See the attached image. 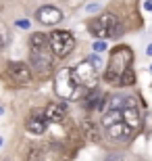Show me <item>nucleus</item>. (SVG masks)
<instances>
[{
  "label": "nucleus",
  "instance_id": "nucleus-3",
  "mask_svg": "<svg viewBox=\"0 0 152 161\" xmlns=\"http://www.w3.org/2000/svg\"><path fill=\"white\" fill-rule=\"evenodd\" d=\"M52 88H54V94H59L65 101H75L79 96V90H81L75 84L73 75H71V67H63V69H59L54 73Z\"/></svg>",
  "mask_w": 152,
  "mask_h": 161
},
{
  "label": "nucleus",
  "instance_id": "nucleus-5",
  "mask_svg": "<svg viewBox=\"0 0 152 161\" xmlns=\"http://www.w3.org/2000/svg\"><path fill=\"white\" fill-rule=\"evenodd\" d=\"M71 75L79 88H94L98 84V67L90 59H83L75 67H71Z\"/></svg>",
  "mask_w": 152,
  "mask_h": 161
},
{
  "label": "nucleus",
  "instance_id": "nucleus-7",
  "mask_svg": "<svg viewBox=\"0 0 152 161\" xmlns=\"http://www.w3.org/2000/svg\"><path fill=\"white\" fill-rule=\"evenodd\" d=\"M6 75L11 78V82L19 84V86H27L31 84L34 80V71H31V67L23 61H11L8 65H6Z\"/></svg>",
  "mask_w": 152,
  "mask_h": 161
},
{
  "label": "nucleus",
  "instance_id": "nucleus-15",
  "mask_svg": "<svg viewBox=\"0 0 152 161\" xmlns=\"http://www.w3.org/2000/svg\"><path fill=\"white\" fill-rule=\"evenodd\" d=\"M48 48V36L42 31H35L29 36V50H44Z\"/></svg>",
  "mask_w": 152,
  "mask_h": 161
},
{
  "label": "nucleus",
  "instance_id": "nucleus-4",
  "mask_svg": "<svg viewBox=\"0 0 152 161\" xmlns=\"http://www.w3.org/2000/svg\"><path fill=\"white\" fill-rule=\"evenodd\" d=\"M73 48H75V38L71 36V31L54 30L52 34H48V50L56 59H65Z\"/></svg>",
  "mask_w": 152,
  "mask_h": 161
},
{
  "label": "nucleus",
  "instance_id": "nucleus-16",
  "mask_svg": "<svg viewBox=\"0 0 152 161\" xmlns=\"http://www.w3.org/2000/svg\"><path fill=\"white\" fill-rule=\"evenodd\" d=\"M42 153H44V147L42 144H34L31 142L25 151V161H40L42 159Z\"/></svg>",
  "mask_w": 152,
  "mask_h": 161
},
{
  "label": "nucleus",
  "instance_id": "nucleus-1",
  "mask_svg": "<svg viewBox=\"0 0 152 161\" xmlns=\"http://www.w3.org/2000/svg\"><path fill=\"white\" fill-rule=\"evenodd\" d=\"M131 61H134V53H131L129 46L121 44V46L113 48L111 57H108V63H106V69H104V80L108 84H113V86H117L123 71L131 67Z\"/></svg>",
  "mask_w": 152,
  "mask_h": 161
},
{
  "label": "nucleus",
  "instance_id": "nucleus-19",
  "mask_svg": "<svg viewBox=\"0 0 152 161\" xmlns=\"http://www.w3.org/2000/svg\"><path fill=\"white\" fill-rule=\"evenodd\" d=\"M92 48H94V53H104L106 48H108V44H106V40H102V38H96V42L92 44Z\"/></svg>",
  "mask_w": 152,
  "mask_h": 161
},
{
  "label": "nucleus",
  "instance_id": "nucleus-14",
  "mask_svg": "<svg viewBox=\"0 0 152 161\" xmlns=\"http://www.w3.org/2000/svg\"><path fill=\"white\" fill-rule=\"evenodd\" d=\"M81 132L83 136L88 138L90 142H100V138H102V132H100V128L96 124H94L92 119H81Z\"/></svg>",
  "mask_w": 152,
  "mask_h": 161
},
{
  "label": "nucleus",
  "instance_id": "nucleus-13",
  "mask_svg": "<svg viewBox=\"0 0 152 161\" xmlns=\"http://www.w3.org/2000/svg\"><path fill=\"white\" fill-rule=\"evenodd\" d=\"M121 119L125 121V124L131 128V130H138L142 125V111L138 105H134V107H123L121 109Z\"/></svg>",
  "mask_w": 152,
  "mask_h": 161
},
{
  "label": "nucleus",
  "instance_id": "nucleus-26",
  "mask_svg": "<svg viewBox=\"0 0 152 161\" xmlns=\"http://www.w3.org/2000/svg\"><path fill=\"white\" fill-rule=\"evenodd\" d=\"M0 147H2V138H0Z\"/></svg>",
  "mask_w": 152,
  "mask_h": 161
},
{
  "label": "nucleus",
  "instance_id": "nucleus-22",
  "mask_svg": "<svg viewBox=\"0 0 152 161\" xmlns=\"http://www.w3.org/2000/svg\"><path fill=\"white\" fill-rule=\"evenodd\" d=\"M88 13H96V11H100V6L98 4H88V8H86Z\"/></svg>",
  "mask_w": 152,
  "mask_h": 161
},
{
  "label": "nucleus",
  "instance_id": "nucleus-12",
  "mask_svg": "<svg viewBox=\"0 0 152 161\" xmlns=\"http://www.w3.org/2000/svg\"><path fill=\"white\" fill-rule=\"evenodd\" d=\"M44 117H46L48 124H59L67 117V105L65 103H50L46 109H44Z\"/></svg>",
  "mask_w": 152,
  "mask_h": 161
},
{
  "label": "nucleus",
  "instance_id": "nucleus-24",
  "mask_svg": "<svg viewBox=\"0 0 152 161\" xmlns=\"http://www.w3.org/2000/svg\"><path fill=\"white\" fill-rule=\"evenodd\" d=\"M146 54H148V57H152V44H148V48H146Z\"/></svg>",
  "mask_w": 152,
  "mask_h": 161
},
{
  "label": "nucleus",
  "instance_id": "nucleus-8",
  "mask_svg": "<svg viewBox=\"0 0 152 161\" xmlns=\"http://www.w3.org/2000/svg\"><path fill=\"white\" fill-rule=\"evenodd\" d=\"M104 134L113 142H127L129 138H131V134H134V130L123 119H117V121H113V124L104 125Z\"/></svg>",
  "mask_w": 152,
  "mask_h": 161
},
{
  "label": "nucleus",
  "instance_id": "nucleus-23",
  "mask_svg": "<svg viewBox=\"0 0 152 161\" xmlns=\"http://www.w3.org/2000/svg\"><path fill=\"white\" fill-rule=\"evenodd\" d=\"M144 8L152 13V0H146V2H144Z\"/></svg>",
  "mask_w": 152,
  "mask_h": 161
},
{
  "label": "nucleus",
  "instance_id": "nucleus-17",
  "mask_svg": "<svg viewBox=\"0 0 152 161\" xmlns=\"http://www.w3.org/2000/svg\"><path fill=\"white\" fill-rule=\"evenodd\" d=\"M134 84H135V73H134V69L129 67V69H125V71H123V75L119 78V84H117V86L127 88V86H134Z\"/></svg>",
  "mask_w": 152,
  "mask_h": 161
},
{
  "label": "nucleus",
  "instance_id": "nucleus-2",
  "mask_svg": "<svg viewBox=\"0 0 152 161\" xmlns=\"http://www.w3.org/2000/svg\"><path fill=\"white\" fill-rule=\"evenodd\" d=\"M88 31L94 38H102V40H108V38H115L121 34V23H119L117 15L113 13H102L100 17H96L94 21H90Z\"/></svg>",
  "mask_w": 152,
  "mask_h": 161
},
{
  "label": "nucleus",
  "instance_id": "nucleus-25",
  "mask_svg": "<svg viewBox=\"0 0 152 161\" xmlns=\"http://www.w3.org/2000/svg\"><path fill=\"white\" fill-rule=\"evenodd\" d=\"M2 113H4V109H2V107H0V115H2Z\"/></svg>",
  "mask_w": 152,
  "mask_h": 161
},
{
  "label": "nucleus",
  "instance_id": "nucleus-27",
  "mask_svg": "<svg viewBox=\"0 0 152 161\" xmlns=\"http://www.w3.org/2000/svg\"><path fill=\"white\" fill-rule=\"evenodd\" d=\"M150 73H152V65H150Z\"/></svg>",
  "mask_w": 152,
  "mask_h": 161
},
{
  "label": "nucleus",
  "instance_id": "nucleus-11",
  "mask_svg": "<svg viewBox=\"0 0 152 161\" xmlns=\"http://www.w3.org/2000/svg\"><path fill=\"white\" fill-rule=\"evenodd\" d=\"M106 98H108V96L102 94V92L94 86V88L90 90V94L81 101V105H83L86 111H104L106 109Z\"/></svg>",
  "mask_w": 152,
  "mask_h": 161
},
{
  "label": "nucleus",
  "instance_id": "nucleus-6",
  "mask_svg": "<svg viewBox=\"0 0 152 161\" xmlns=\"http://www.w3.org/2000/svg\"><path fill=\"white\" fill-rule=\"evenodd\" d=\"M29 67L38 75H50L54 71V54L48 53V48L31 50V65Z\"/></svg>",
  "mask_w": 152,
  "mask_h": 161
},
{
  "label": "nucleus",
  "instance_id": "nucleus-18",
  "mask_svg": "<svg viewBox=\"0 0 152 161\" xmlns=\"http://www.w3.org/2000/svg\"><path fill=\"white\" fill-rule=\"evenodd\" d=\"M8 42H11V31H8L6 23H2V21H0V53L8 46Z\"/></svg>",
  "mask_w": 152,
  "mask_h": 161
},
{
  "label": "nucleus",
  "instance_id": "nucleus-20",
  "mask_svg": "<svg viewBox=\"0 0 152 161\" xmlns=\"http://www.w3.org/2000/svg\"><path fill=\"white\" fill-rule=\"evenodd\" d=\"M88 59H90V61H92V63H94V65H96V67H98V69H100V67H102V61H100V57H98V53H94V54H90Z\"/></svg>",
  "mask_w": 152,
  "mask_h": 161
},
{
  "label": "nucleus",
  "instance_id": "nucleus-21",
  "mask_svg": "<svg viewBox=\"0 0 152 161\" xmlns=\"http://www.w3.org/2000/svg\"><path fill=\"white\" fill-rule=\"evenodd\" d=\"M15 27H19V30H27V27H29V21H27V19H19L17 23H15Z\"/></svg>",
  "mask_w": 152,
  "mask_h": 161
},
{
  "label": "nucleus",
  "instance_id": "nucleus-9",
  "mask_svg": "<svg viewBox=\"0 0 152 161\" xmlns=\"http://www.w3.org/2000/svg\"><path fill=\"white\" fill-rule=\"evenodd\" d=\"M35 19L42 25H59L63 21V11L54 4H44L35 11Z\"/></svg>",
  "mask_w": 152,
  "mask_h": 161
},
{
  "label": "nucleus",
  "instance_id": "nucleus-10",
  "mask_svg": "<svg viewBox=\"0 0 152 161\" xmlns=\"http://www.w3.org/2000/svg\"><path fill=\"white\" fill-rule=\"evenodd\" d=\"M25 128H27L29 134H35V136L44 134L48 128V121L44 117V109H34L29 113V117H27V121H25Z\"/></svg>",
  "mask_w": 152,
  "mask_h": 161
}]
</instances>
